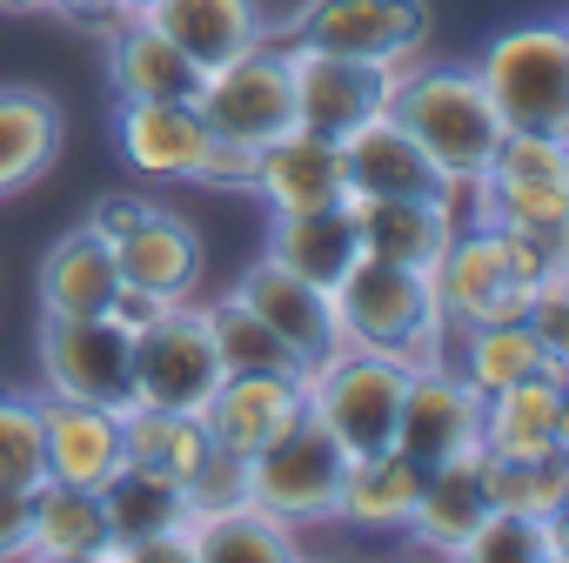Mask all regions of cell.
<instances>
[{"instance_id": "obj_1", "label": "cell", "mask_w": 569, "mask_h": 563, "mask_svg": "<svg viewBox=\"0 0 569 563\" xmlns=\"http://www.w3.org/2000/svg\"><path fill=\"white\" fill-rule=\"evenodd\" d=\"M336 303V323H342V343H362V349H382L396 356L402 369H429V363H449V316L436 303V282L429 268H402V261H376V255H356L349 275L329 289Z\"/></svg>"}, {"instance_id": "obj_2", "label": "cell", "mask_w": 569, "mask_h": 563, "mask_svg": "<svg viewBox=\"0 0 569 563\" xmlns=\"http://www.w3.org/2000/svg\"><path fill=\"white\" fill-rule=\"evenodd\" d=\"M389 115L422 141V155L442 168L449 188H469L489 148L502 141V115L489 108L469 61H409L389 88Z\"/></svg>"}, {"instance_id": "obj_3", "label": "cell", "mask_w": 569, "mask_h": 563, "mask_svg": "<svg viewBox=\"0 0 569 563\" xmlns=\"http://www.w3.org/2000/svg\"><path fill=\"white\" fill-rule=\"evenodd\" d=\"M462 215L569 248V135L502 128V141L462 188Z\"/></svg>"}, {"instance_id": "obj_4", "label": "cell", "mask_w": 569, "mask_h": 563, "mask_svg": "<svg viewBox=\"0 0 569 563\" xmlns=\"http://www.w3.org/2000/svg\"><path fill=\"white\" fill-rule=\"evenodd\" d=\"M569 248H549L536 235H516V228H489V221H456L449 248L436 255L429 282H436V303L449 316V329H469V323H502V316H522V296L542 268H556Z\"/></svg>"}, {"instance_id": "obj_5", "label": "cell", "mask_w": 569, "mask_h": 563, "mask_svg": "<svg viewBox=\"0 0 569 563\" xmlns=\"http://www.w3.org/2000/svg\"><path fill=\"white\" fill-rule=\"evenodd\" d=\"M502 128L529 135H569V34L562 21H516L489 34V48L469 61Z\"/></svg>"}, {"instance_id": "obj_6", "label": "cell", "mask_w": 569, "mask_h": 563, "mask_svg": "<svg viewBox=\"0 0 569 563\" xmlns=\"http://www.w3.org/2000/svg\"><path fill=\"white\" fill-rule=\"evenodd\" d=\"M114 155L141 181H194L221 195H241L248 181V155L221 148L194 101H114Z\"/></svg>"}, {"instance_id": "obj_7", "label": "cell", "mask_w": 569, "mask_h": 563, "mask_svg": "<svg viewBox=\"0 0 569 563\" xmlns=\"http://www.w3.org/2000/svg\"><path fill=\"white\" fill-rule=\"evenodd\" d=\"M402 389H409V369L382 349H362V343H336L316 369H302V403L309 416L349 450H382L396 443V409H402Z\"/></svg>"}, {"instance_id": "obj_8", "label": "cell", "mask_w": 569, "mask_h": 563, "mask_svg": "<svg viewBox=\"0 0 569 563\" xmlns=\"http://www.w3.org/2000/svg\"><path fill=\"white\" fill-rule=\"evenodd\" d=\"M88 221L101 228L121 282L154 289V296H194L201 289V228L188 215H174L168 201L121 188V195H101L88 208Z\"/></svg>"}, {"instance_id": "obj_9", "label": "cell", "mask_w": 569, "mask_h": 563, "mask_svg": "<svg viewBox=\"0 0 569 563\" xmlns=\"http://www.w3.org/2000/svg\"><path fill=\"white\" fill-rule=\"evenodd\" d=\"M342 470H349V450L309 416H289L254 456H248V496L261 510H274L281 523H336V490H342Z\"/></svg>"}, {"instance_id": "obj_10", "label": "cell", "mask_w": 569, "mask_h": 563, "mask_svg": "<svg viewBox=\"0 0 569 563\" xmlns=\"http://www.w3.org/2000/svg\"><path fill=\"white\" fill-rule=\"evenodd\" d=\"M274 34L296 48L356 55L376 68H409L429 55L436 14H429V0H302Z\"/></svg>"}, {"instance_id": "obj_11", "label": "cell", "mask_w": 569, "mask_h": 563, "mask_svg": "<svg viewBox=\"0 0 569 563\" xmlns=\"http://www.w3.org/2000/svg\"><path fill=\"white\" fill-rule=\"evenodd\" d=\"M194 108L214 128V141L241 148V155L274 141L281 128H296V88H289V55H281V41L268 34L248 55L208 68L201 88H194Z\"/></svg>"}, {"instance_id": "obj_12", "label": "cell", "mask_w": 569, "mask_h": 563, "mask_svg": "<svg viewBox=\"0 0 569 563\" xmlns=\"http://www.w3.org/2000/svg\"><path fill=\"white\" fill-rule=\"evenodd\" d=\"M34 356H41V389L54 396H81L108 409L134 396V336L114 329L108 316H41Z\"/></svg>"}, {"instance_id": "obj_13", "label": "cell", "mask_w": 569, "mask_h": 563, "mask_svg": "<svg viewBox=\"0 0 569 563\" xmlns=\"http://www.w3.org/2000/svg\"><path fill=\"white\" fill-rule=\"evenodd\" d=\"M214 383H221V356H214V343H208L201 303L181 296V303H168V309L134 336V403H154V409H201Z\"/></svg>"}, {"instance_id": "obj_14", "label": "cell", "mask_w": 569, "mask_h": 563, "mask_svg": "<svg viewBox=\"0 0 569 563\" xmlns=\"http://www.w3.org/2000/svg\"><path fill=\"white\" fill-rule=\"evenodd\" d=\"M281 41V34H274ZM289 55V88H296V121L316 128V135H349L362 128L369 115L389 108V88L402 68H376V61H356V55H329V48H296L281 41Z\"/></svg>"}, {"instance_id": "obj_15", "label": "cell", "mask_w": 569, "mask_h": 563, "mask_svg": "<svg viewBox=\"0 0 569 563\" xmlns=\"http://www.w3.org/2000/svg\"><path fill=\"white\" fill-rule=\"evenodd\" d=\"M241 195H254L268 215H302V208H329L349 201V175H342V141L316 135V128H281L274 141L248 148V181Z\"/></svg>"}, {"instance_id": "obj_16", "label": "cell", "mask_w": 569, "mask_h": 563, "mask_svg": "<svg viewBox=\"0 0 569 563\" xmlns=\"http://www.w3.org/2000/svg\"><path fill=\"white\" fill-rule=\"evenodd\" d=\"M482 443V396L469 389V376L456 363H429V369H409V389H402V409H396V450L422 470L462 456Z\"/></svg>"}, {"instance_id": "obj_17", "label": "cell", "mask_w": 569, "mask_h": 563, "mask_svg": "<svg viewBox=\"0 0 569 563\" xmlns=\"http://www.w3.org/2000/svg\"><path fill=\"white\" fill-rule=\"evenodd\" d=\"M234 296H241V303L274 329V343L289 349V363H296V369H316V363L342 343V323H336L329 289L302 282L296 268H281L274 255H261V261H248V268L234 275Z\"/></svg>"}, {"instance_id": "obj_18", "label": "cell", "mask_w": 569, "mask_h": 563, "mask_svg": "<svg viewBox=\"0 0 569 563\" xmlns=\"http://www.w3.org/2000/svg\"><path fill=\"white\" fill-rule=\"evenodd\" d=\"M356 208V241L376 261H402V268H436V255L449 248L456 221H462V195L436 188V195H349Z\"/></svg>"}, {"instance_id": "obj_19", "label": "cell", "mask_w": 569, "mask_h": 563, "mask_svg": "<svg viewBox=\"0 0 569 563\" xmlns=\"http://www.w3.org/2000/svg\"><path fill=\"white\" fill-rule=\"evenodd\" d=\"M94 41H101V68H108L114 101H194V88H201L194 61L148 14H108L94 28Z\"/></svg>"}, {"instance_id": "obj_20", "label": "cell", "mask_w": 569, "mask_h": 563, "mask_svg": "<svg viewBox=\"0 0 569 563\" xmlns=\"http://www.w3.org/2000/svg\"><path fill=\"white\" fill-rule=\"evenodd\" d=\"M289 416H302V369H221L201 403L208 436L234 456H254Z\"/></svg>"}, {"instance_id": "obj_21", "label": "cell", "mask_w": 569, "mask_h": 563, "mask_svg": "<svg viewBox=\"0 0 569 563\" xmlns=\"http://www.w3.org/2000/svg\"><path fill=\"white\" fill-rule=\"evenodd\" d=\"M41 456L54 483L101 490L121 470V409L41 389Z\"/></svg>"}, {"instance_id": "obj_22", "label": "cell", "mask_w": 569, "mask_h": 563, "mask_svg": "<svg viewBox=\"0 0 569 563\" xmlns=\"http://www.w3.org/2000/svg\"><path fill=\"white\" fill-rule=\"evenodd\" d=\"M141 14L194 61V75H208V68H221L274 34L261 0H148Z\"/></svg>"}, {"instance_id": "obj_23", "label": "cell", "mask_w": 569, "mask_h": 563, "mask_svg": "<svg viewBox=\"0 0 569 563\" xmlns=\"http://www.w3.org/2000/svg\"><path fill=\"white\" fill-rule=\"evenodd\" d=\"M342 175H349V195H436V188H449L442 168L422 155V141L389 108L342 135Z\"/></svg>"}, {"instance_id": "obj_24", "label": "cell", "mask_w": 569, "mask_h": 563, "mask_svg": "<svg viewBox=\"0 0 569 563\" xmlns=\"http://www.w3.org/2000/svg\"><path fill=\"white\" fill-rule=\"evenodd\" d=\"M68 141V115L48 88L34 81H0V201L34 188Z\"/></svg>"}, {"instance_id": "obj_25", "label": "cell", "mask_w": 569, "mask_h": 563, "mask_svg": "<svg viewBox=\"0 0 569 563\" xmlns=\"http://www.w3.org/2000/svg\"><path fill=\"white\" fill-rule=\"evenodd\" d=\"M121 289V268L101 241L94 221H74L34 268V296H41V316H108Z\"/></svg>"}, {"instance_id": "obj_26", "label": "cell", "mask_w": 569, "mask_h": 563, "mask_svg": "<svg viewBox=\"0 0 569 563\" xmlns=\"http://www.w3.org/2000/svg\"><path fill=\"white\" fill-rule=\"evenodd\" d=\"M482 450L489 456L569 450V376H529L482 396Z\"/></svg>"}, {"instance_id": "obj_27", "label": "cell", "mask_w": 569, "mask_h": 563, "mask_svg": "<svg viewBox=\"0 0 569 563\" xmlns=\"http://www.w3.org/2000/svg\"><path fill=\"white\" fill-rule=\"evenodd\" d=\"M489 516V490H482V443L422 470V490H416V510L402 523V536L416 550H436V556H456V543Z\"/></svg>"}, {"instance_id": "obj_28", "label": "cell", "mask_w": 569, "mask_h": 563, "mask_svg": "<svg viewBox=\"0 0 569 563\" xmlns=\"http://www.w3.org/2000/svg\"><path fill=\"white\" fill-rule=\"evenodd\" d=\"M101 550H108L101 490L41 476V483L28 490V536H21V556H34V563H94Z\"/></svg>"}, {"instance_id": "obj_29", "label": "cell", "mask_w": 569, "mask_h": 563, "mask_svg": "<svg viewBox=\"0 0 569 563\" xmlns=\"http://www.w3.org/2000/svg\"><path fill=\"white\" fill-rule=\"evenodd\" d=\"M449 363L469 376V389H476V396H496V389L529 383V376H569V363H562V356H549L522 316L456 329V336H449Z\"/></svg>"}, {"instance_id": "obj_30", "label": "cell", "mask_w": 569, "mask_h": 563, "mask_svg": "<svg viewBox=\"0 0 569 563\" xmlns=\"http://www.w3.org/2000/svg\"><path fill=\"white\" fill-rule=\"evenodd\" d=\"M281 268H296L316 289H336L349 275V261L362 255L356 241V208L349 201H329V208H302V215H268V248Z\"/></svg>"}, {"instance_id": "obj_31", "label": "cell", "mask_w": 569, "mask_h": 563, "mask_svg": "<svg viewBox=\"0 0 569 563\" xmlns=\"http://www.w3.org/2000/svg\"><path fill=\"white\" fill-rule=\"evenodd\" d=\"M188 550H194V563H289V556H302V530L261 510L254 496H241L221 510H194Z\"/></svg>"}, {"instance_id": "obj_32", "label": "cell", "mask_w": 569, "mask_h": 563, "mask_svg": "<svg viewBox=\"0 0 569 563\" xmlns=\"http://www.w3.org/2000/svg\"><path fill=\"white\" fill-rule=\"evenodd\" d=\"M214 450L201 409H154V403H121V463L128 470H154L174 490H188V476L201 470V456Z\"/></svg>"}, {"instance_id": "obj_33", "label": "cell", "mask_w": 569, "mask_h": 563, "mask_svg": "<svg viewBox=\"0 0 569 563\" xmlns=\"http://www.w3.org/2000/svg\"><path fill=\"white\" fill-rule=\"evenodd\" d=\"M416 490H422V463H409L396 443L362 450V456H349V470H342L336 523H349V530H402L409 510H416Z\"/></svg>"}, {"instance_id": "obj_34", "label": "cell", "mask_w": 569, "mask_h": 563, "mask_svg": "<svg viewBox=\"0 0 569 563\" xmlns=\"http://www.w3.org/2000/svg\"><path fill=\"white\" fill-rule=\"evenodd\" d=\"M101 510H108V550H101V556H128L134 543H148V536L188 523V496H181L168 476L128 470V463L101 483Z\"/></svg>"}, {"instance_id": "obj_35", "label": "cell", "mask_w": 569, "mask_h": 563, "mask_svg": "<svg viewBox=\"0 0 569 563\" xmlns=\"http://www.w3.org/2000/svg\"><path fill=\"white\" fill-rule=\"evenodd\" d=\"M482 490H489V510L562 516L569 510V450H536V456H489L482 450Z\"/></svg>"}, {"instance_id": "obj_36", "label": "cell", "mask_w": 569, "mask_h": 563, "mask_svg": "<svg viewBox=\"0 0 569 563\" xmlns=\"http://www.w3.org/2000/svg\"><path fill=\"white\" fill-rule=\"evenodd\" d=\"M456 563H562V516L489 510V516L456 543Z\"/></svg>"}, {"instance_id": "obj_37", "label": "cell", "mask_w": 569, "mask_h": 563, "mask_svg": "<svg viewBox=\"0 0 569 563\" xmlns=\"http://www.w3.org/2000/svg\"><path fill=\"white\" fill-rule=\"evenodd\" d=\"M201 323H208V343L221 356V369H296L289 349L274 343V329L228 289V296H208L201 303Z\"/></svg>"}, {"instance_id": "obj_38", "label": "cell", "mask_w": 569, "mask_h": 563, "mask_svg": "<svg viewBox=\"0 0 569 563\" xmlns=\"http://www.w3.org/2000/svg\"><path fill=\"white\" fill-rule=\"evenodd\" d=\"M41 476V389H0V490H34Z\"/></svg>"}, {"instance_id": "obj_39", "label": "cell", "mask_w": 569, "mask_h": 563, "mask_svg": "<svg viewBox=\"0 0 569 563\" xmlns=\"http://www.w3.org/2000/svg\"><path fill=\"white\" fill-rule=\"evenodd\" d=\"M522 323L536 329V343H542L549 356H562V363H569V255L529 282V296H522Z\"/></svg>"}, {"instance_id": "obj_40", "label": "cell", "mask_w": 569, "mask_h": 563, "mask_svg": "<svg viewBox=\"0 0 569 563\" xmlns=\"http://www.w3.org/2000/svg\"><path fill=\"white\" fill-rule=\"evenodd\" d=\"M181 496H188V516H194V510L241 503V496H248V456H234V450H221V443H214V450L201 456V470L188 476V490H181Z\"/></svg>"}, {"instance_id": "obj_41", "label": "cell", "mask_w": 569, "mask_h": 563, "mask_svg": "<svg viewBox=\"0 0 569 563\" xmlns=\"http://www.w3.org/2000/svg\"><path fill=\"white\" fill-rule=\"evenodd\" d=\"M21 536H28V490H0V563L21 556Z\"/></svg>"}, {"instance_id": "obj_42", "label": "cell", "mask_w": 569, "mask_h": 563, "mask_svg": "<svg viewBox=\"0 0 569 563\" xmlns=\"http://www.w3.org/2000/svg\"><path fill=\"white\" fill-rule=\"evenodd\" d=\"M41 14H54V21L81 28V34H94V28L114 14V0H41Z\"/></svg>"}, {"instance_id": "obj_43", "label": "cell", "mask_w": 569, "mask_h": 563, "mask_svg": "<svg viewBox=\"0 0 569 563\" xmlns=\"http://www.w3.org/2000/svg\"><path fill=\"white\" fill-rule=\"evenodd\" d=\"M0 14H41V0H0Z\"/></svg>"}, {"instance_id": "obj_44", "label": "cell", "mask_w": 569, "mask_h": 563, "mask_svg": "<svg viewBox=\"0 0 569 563\" xmlns=\"http://www.w3.org/2000/svg\"><path fill=\"white\" fill-rule=\"evenodd\" d=\"M148 8V0H114V14H141Z\"/></svg>"}]
</instances>
